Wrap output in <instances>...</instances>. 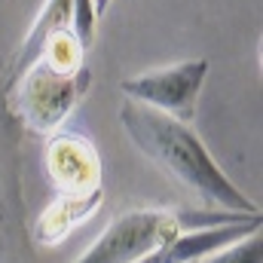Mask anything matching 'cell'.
<instances>
[{"mask_svg":"<svg viewBox=\"0 0 263 263\" xmlns=\"http://www.w3.org/2000/svg\"><path fill=\"white\" fill-rule=\"evenodd\" d=\"M92 83L89 67L80 70H55L37 59L15 77L9 104L12 114L22 120V126L37 135H52L65 126V120L77 110V104L86 98Z\"/></svg>","mask_w":263,"mask_h":263,"instance_id":"7a4b0ae2","label":"cell"},{"mask_svg":"<svg viewBox=\"0 0 263 263\" xmlns=\"http://www.w3.org/2000/svg\"><path fill=\"white\" fill-rule=\"evenodd\" d=\"M101 202H104V187L92 190V193H59L37 214V220L31 227L34 242L46 245V248L65 242L80 223H86V220L95 217V211L101 208Z\"/></svg>","mask_w":263,"mask_h":263,"instance_id":"8992f818","label":"cell"},{"mask_svg":"<svg viewBox=\"0 0 263 263\" xmlns=\"http://www.w3.org/2000/svg\"><path fill=\"white\" fill-rule=\"evenodd\" d=\"M67 25H70V0H43V6H40V9H37V15H34L31 31L25 34V40H22L18 52H15L12 80H15L25 67H31L34 62H37V55H40V49H43L46 37H49V34H55L59 28H67Z\"/></svg>","mask_w":263,"mask_h":263,"instance_id":"52a82bcc","label":"cell"},{"mask_svg":"<svg viewBox=\"0 0 263 263\" xmlns=\"http://www.w3.org/2000/svg\"><path fill=\"white\" fill-rule=\"evenodd\" d=\"M120 123L132 144L150 162H156L162 172L181 181L202 202L233 214H260V205L227 178V172L214 162L202 138L190 129V123H181L168 114H159L129 98L120 107Z\"/></svg>","mask_w":263,"mask_h":263,"instance_id":"6da1fadb","label":"cell"},{"mask_svg":"<svg viewBox=\"0 0 263 263\" xmlns=\"http://www.w3.org/2000/svg\"><path fill=\"white\" fill-rule=\"evenodd\" d=\"M37 59H43L55 70H80V67H86V46L77 40V34L67 25V28H59L55 34L46 37Z\"/></svg>","mask_w":263,"mask_h":263,"instance_id":"ba28073f","label":"cell"},{"mask_svg":"<svg viewBox=\"0 0 263 263\" xmlns=\"http://www.w3.org/2000/svg\"><path fill=\"white\" fill-rule=\"evenodd\" d=\"M178 233H184L181 214L162 208L123 211L73 263H135L147 251L172 242Z\"/></svg>","mask_w":263,"mask_h":263,"instance_id":"3957f363","label":"cell"},{"mask_svg":"<svg viewBox=\"0 0 263 263\" xmlns=\"http://www.w3.org/2000/svg\"><path fill=\"white\" fill-rule=\"evenodd\" d=\"M110 3H114V0H95V12H98V15H104Z\"/></svg>","mask_w":263,"mask_h":263,"instance_id":"8fae6325","label":"cell"},{"mask_svg":"<svg viewBox=\"0 0 263 263\" xmlns=\"http://www.w3.org/2000/svg\"><path fill=\"white\" fill-rule=\"evenodd\" d=\"M46 175L59 193H92L101 190V156L83 135L52 132L46 144Z\"/></svg>","mask_w":263,"mask_h":263,"instance_id":"5b68a950","label":"cell"},{"mask_svg":"<svg viewBox=\"0 0 263 263\" xmlns=\"http://www.w3.org/2000/svg\"><path fill=\"white\" fill-rule=\"evenodd\" d=\"M95 22H98L95 0H70V31L77 34V40L86 49L95 40Z\"/></svg>","mask_w":263,"mask_h":263,"instance_id":"30bf717a","label":"cell"},{"mask_svg":"<svg viewBox=\"0 0 263 263\" xmlns=\"http://www.w3.org/2000/svg\"><path fill=\"white\" fill-rule=\"evenodd\" d=\"M199 263H263V239L260 230L257 233H248L223 248H217L214 254L202 257Z\"/></svg>","mask_w":263,"mask_h":263,"instance_id":"9c48e42d","label":"cell"},{"mask_svg":"<svg viewBox=\"0 0 263 263\" xmlns=\"http://www.w3.org/2000/svg\"><path fill=\"white\" fill-rule=\"evenodd\" d=\"M205 80H208V59H187L178 65L153 67V70L126 77L120 89L129 101L147 104L159 114L190 123L196 117V104Z\"/></svg>","mask_w":263,"mask_h":263,"instance_id":"277c9868","label":"cell"}]
</instances>
